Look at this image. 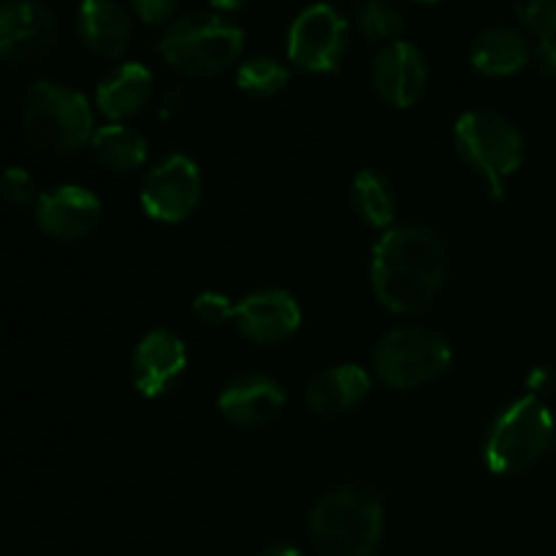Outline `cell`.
Wrapping results in <instances>:
<instances>
[{
    "label": "cell",
    "instance_id": "ffe728a7",
    "mask_svg": "<svg viewBox=\"0 0 556 556\" xmlns=\"http://www.w3.org/2000/svg\"><path fill=\"white\" fill-rule=\"evenodd\" d=\"M351 206L358 220L372 228L391 226L396 212V195L389 177H383L375 168H364L356 174L351 185Z\"/></svg>",
    "mask_w": 556,
    "mask_h": 556
},
{
    "label": "cell",
    "instance_id": "7402d4cb",
    "mask_svg": "<svg viewBox=\"0 0 556 556\" xmlns=\"http://www.w3.org/2000/svg\"><path fill=\"white\" fill-rule=\"evenodd\" d=\"M353 14H356L358 33L367 43L400 41L405 30V20L394 0H356Z\"/></svg>",
    "mask_w": 556,
    "mask_h": 556
},
{
    "label": "cell",
    "instance_id": "d4e9b609",
    "mask_svg": "<svg viewBox=\"0 0 556 556\" xmlns=\"http://www.w3.org/2000/svg\"><path fill=\"white\" fill-rule=\"evenodd\" d=\"M193 315L206 326H217L237 315V304L217 291H204L193 299Z\"/></svg>",
    "mask_w": 556,
    "mask_h": 556
},
{
    "label": "cell",
    "instance_id": "8fae6325",
    "mask_svg": "<svg viewBox=\"0 0 556 556\" xmlns=\"http://www.w3.org/2000/svg\"><path fill=\"white\" fill-rule=\"evenodd\" d=\"M429 81V65L421 49L410 41H391L375 54L372 85L380 101L407 109L418 103Z\"/></svg>",
    "mask_w": 556,
    "mask_h": 556
},
{
    "label": "cell",
    "instance_id": "6da1fadb",
    "mask_svg": "<svg viewBox=\"0 0 556 556\" xmlns=\"http://www.w3.org/2000/svg\"><path fill=\"white\" fill-rule=\"evenodd\" d=\"M448 253L440 237L421 226L391 228L375 242L369 277L378 302L396 315L424 313L443 291Z\"/></svg>",
    "mask_w": 556,
    "mask_h": 556
},
{
    "label": "cell",
    "instance_id": "603a6c76",
    "mask_svg": "<svg viewBox=\"0 0 556 556\" xmlns=\"http://www.w3.org/2000/svg\"><path fill=\"white\" fill-rule=\"evenodd\" d=\"M291 79L288 65L282 60L271 58V54H255V58L244 60L237 71L239 90L248 92L250 98H271L282 90Z\"/></svg>",
    "mask_w": 556,
    "mask_h": 556
},
{
    "label": "cell",
    "instance_id": "7a4b0ae2",
    "mask_svg": "<svg viewBox=\"0 0 556 556\" xmlns=\"http://www.w3.org/2000/svg\"><path fill=\"white\" fill-rule=\"evenodd\" d=\"M309 541L320 556H375L383 541V505L358 486L331 489L309 514Z\"/></svg>",
    "mask_w": 556,
    "mask_h": 556
},
{
    "label": "cell",
    "instance_id": "cb8c5ba5",
    "mask_svg": "<svg viewBox=\"0 0 556 556\" xmlns=\"http://www.w3.org/2000/svg\"><path fill=\"white\" fill-rule=\"evenodd\" d=\"M514 11L538 38H556V0H514Z\"/></svg>",
    "mask_w": 556,
    "mask_h": 556
},
{
    "label": "cell",
    "instance_id": "ba28073f",
    "mask_svg": "<svg viewBox=\"0 0 556 556\" xmlns=\"http://www.w3.org/2000/svg\"><path fill=\"white\" fill-rule=\"evenodd\" d=\"M351 43L348 20L329 3H313L296 14L288 30V60L307 74H334Z\"/></svg>",
    "mask_w": 556,
    "mask_h": 556
},
{
    "label": "cell",
    "instance_id": "4316f807",
    "mask_svg": "<svg viewBox=\"0 0 556 556\" xmlns=\"http://www.w3.org/2000/svg\"><path fill=\"white\" fill-rule=\"evenodd\" d=\"M130 11L147 25H163L174 16L179 0H128Z\"/></svg>",
    "mask_w": 556,
    "mask_h": 556
},
{
    "label": "cell",
    "instance_id": "e0dca14e",
    "mask_svg": "<svg viewBox=\"0 0 556 556\" xmlns=\"http://www.w3.org/2000/svg\"><path fill=\"white\" fill-rule=\"evenodd\" d=\"M372 380L358 364H337L315 375L307 386V405L318 416H340L367 400Z\"/></svg>",
    "mask_w": 556,
    "mask_h": 556
},
{
    "label": "cell",
    "instance_id": "8992f818",
    "mask_svg": "<svg viewBox=\"0 0 556 556\" xmlns=\"http://www.w3.org/2000/svg\"><path fill=\"white\" fill-rule=\"evenodd\" d=\"M456 152L472 172L483 174L489 182V193L494 199H503L505 179L514 177L525 163V139L516 130L514 123L497 112L462 114L454 125Z\"/></svg>",
    "mask_w": 556,
    "mask_h": 556
},
{
    "label": "cell",
    "instance_id": "277c9868",
    "mask_svg": "<svg viewBox=\"0 0 556 556\" xmlns=\"http://www.w3.org/2000/svg\"><path fill=\"white\" fill-rule=\"evenodd\" d=\"M554 443V416L541 396L530 394L510 402L489 427L486 467L494 476H516L530 470Z\"/></svg>",
    "mask_w": 556,
    "mask_h": 556
},
{
    "label": "cell",
    "instance_id": "d6986e66",
    "mask_svg": "<svg viewBox=\"0 0 556 556\" xmlns=\"http://www.w3.org/2000/svg\"><path fill=\"white\" fill-rule=\"evenodd\" d=\"M152 96V74L141 63H123L109 71L96 90L103 117L125 119L139 114Z\"/></svg>",
    "mask_w": 556,
    "mask_h": 556
},
{
    "label": "cell",
    "instance_id": "d6a6232c",
    "mask_svg": "<svg viewBox=\"0 0 556 556\" xmlns=\"http://www.w3.org/2000/svg\"><path fill=\"white\" fill-rule=\"evenodd\" d=\"M416 3H440V0H416Z\"/></svg>",
    "mask_w": 556,
    "mask_h": 556
},
{
    "label": "cell",
    "instance_id": "9c48e42d",
    "mask_svg": "<svg viewBox=\"0 0 556 556\" xmlns=\"http://www.w3.org/2000/svg\"><path fill=\"white\" fill-rule=\"evenodd\" d=\"M58 16L41 0H5L0 9V54L11 65H36L54 52Z\"/></svg>",
    "mask_w": 556,
    "mask_h": 556
},
{
    "label": "cell",
    "instance_id": "52a82bcc",
    "mask_svg": "<svg viewBox=\"0 0 556 556\" xmlns=\"http://www.w3.org/2000/svg\"><path fill=\"white\" fill-rule=\"evenodd\" d=\"M372 367L391 389H416L451 367V345L438 331L402 326L375 345Z\"/></svg>",
    "mask_w": 556,
    "mask_h": 556
},
{
    "label": "cell",
    "instance_id": "4fadbf2b",
    "mask_svg": "<svg viewBox=\"0 0 556 556\" xmlns=\"http://www.w3.org/2000/svg\"><path fill=\"white\" fill-rule=\"evenodd\" d=\"M103 206L92 190L81 185H60L43 190L36 201V223L43 233L60 242L87 237L101 223Z\"/></svg>",
    "mask_w": 556,
    "mask_h": 556
},
{
    "label": "cell",
    "instance_id": "f546056e",
    "mask_svg": "<svg viewBox=\"0 0 556 556\" xmlns=\"http://www.w3.org/2000/svg\"><path fill=\"white\" fill-rule=\"evenodd\" d=\"M258 556H304L296 546H286V543H277V546L264 548Z\"/></svg>",
    "mask_w": 556,
    "mask_h": 556
},
{
    "label": "cell",
    "instance_id": "7c38bea8",
    "mask_svg": "<svg viewBox=\"0 0 556 556\" xmlns=\"http://www.w3.org/2000/svg\"><path fill=\"white\" fill-rule=\"evenodd\" d=\"M188 367V351L185 342L174 331L155 329L136 345L134 362H130V378L136 391L147 400L166 396Z\"/></svg>",
    "mask_w": 556,
    "mask_h": 556
},
{
    "label": "cell",
    "instance_id": "1f68e13d",
    "mask_svg": "<svg viewBox=\"0 0 556 556\" xmlns=\"http://www.w3.org/2000/svg\"><path fill=\"white\" fill-rule=\"evenodd\" d=\"M177 103H179V92H168L166 103H163V117H168V114H172V109H177Z\"/></svg>",
    "mask_w": 556,
    "mask_h": 556
},
{
    "label": "cell",
    "instance_id": "5bb4252c",
    "mask_svg": "<svg viewBox=\"0 0 556 556\" xmlns=\"http://www.w3.org/2000/svg\"><path fill=\"white\" fill-rule=\"evenodd\" d=\"M237 329L242 337L258 345H277L286 342L288 337L296 334L302 326V309L299 302L288 291L271 288V291H258L244 296L237 304Z\"/></svg>",
    "mask_w": 556,
    "mask_h": 556
},
{
    "label": "cell",
    "instance_id": "9a60e30c",
    "mask_svg": "<svg viewBox=\"0 0 556 556\" xmlns=\"http://www.w3.org/2000/svg\"><path fill=\"white\" fill-rule=\"evenodd\" d=\"M286 405L280 383L266 375H239L223 389L217 407L237 427H264Z\"/></svg>",
    "mask_w": 556,
    "mask_h": 556
},
{
    "label": "cell",
    "instance_id": "836d02e7",
    "mask_svg": "<svg viewBox=\"0 0 556 556\" xmlns=\"http://www.w3.org/2000/svg\"><path fill=\"white\" fill-rule=\"evenodd\" d=\"M81 3H85V0H81Z\"/></svg>",
    "mask_w": 556,
    "mask_h": 556
},
{
    "label": "cell",
    "instance_id": "5b68a950",
    "mask_svg": "<svg viewBox=\"0 0 556 556\" xmlns=\"http://www.w3.org/2000/svg\"><path fill=\"white\" fill-rule=\"evenodd\" d=\"M22 125L38 147L60 155L81 150L96 136L87 98L58 81H36L27 87L22 101Z\"/></svg>",
    "mask_w": 556,
    "mask_h": 556
},
{
    "label": "cell",
    "instance_id": "ac0fdd59",
    "mask_svg": "<svg viewBox=\"0 0 556 556\" xmlns=\"http://www.w3.org/2000/svg\"><path fill=\"white\" fill-rule=\"evenodd\" d=\"M470 63L483 76H514L532 63V47L516 27H486L472 41Z\"/></svg>",
    "mask_w": 556,
    "mask_h": 556
},
{
    "label": "cell",
    "instance_id": "3957f363",
    "mask_svg": "<svg viewBox=\"0 0 556 556\" xmlns=\"http://www.w3.org/2000/svg\"><path fill=\"white\" fill-rule=\"evenodd\" d=\"M244 49V30L223 14H188L166 27L157 41L163 63L185 76H217L231 68Z\"/></svg>",
    "mask_w": 556,
    "mask_h": 556
},
{
    "label": "cell",
    "instance_id": "44dd1931",
    "mask_svg": "<svg viewBox=\"0 0 556 556\" xmlns=\"http://www.w3.org/2000/svg\"><path fill=\"white\" fill-rule=\"evenodd\" d=\"M92 152H96L98 161L103 163L112 172H134V168L144 166L147 161V139L134 128H125V125H103L92 136Z\"/></svg>",
    "mask_w": 556,
    "mask_h": 556
},
{
    "label": "cell",
    "instance_id": "4dcf8cb0",
    "mask_svg": "<svg viewBox=\"0 0 556 556\" xmlns=\"http://www.w3.org/2000/svg\"><path fill=\"white\" fill-rule=\"evenodd\" d=\"M206 3L217 11H239L248 0H206Z\"/></svg>",
    "mask_w": 556,
    "mask_h": 556
},
{
    "label": "cell",
    "instance_id": "30bf717a",
    "mask_svg": "<svg viewBox=\"0 0 556 556\" xmlns=\"http://www.w3.org/2000/svg\"><path fill=\"white\" fill-rule=\"evenodd\" d=\"M201 199V172L188 155H166L141 182V206L152 220L182 223Z\"/></svg>",
    "mask_w": 556,
    "mask_h": 556
},
{
    "label": "cell",
    "instance_id": "484cf974",
    "mask_svg": "<svg viewBox=\"0 0 556 556\" xmlns=\"http://www.w3.org/2000/svg\"><path fill=\"white\" fill-rule=\"evenodd\" d=\"M3 195L9 204H16V206H25V204H33V201H38V188H36V179L30 177V174L25 172V168H5L3 174Z\"/></svg>",
    "mask_w": 556,
    "mask_h": 556
},
{
    "label": "cell",
    "instance_id": "f1b7e54d",
    "mask_svg": "<svg viewBox=\"0 0 556 556\" xmlns=\"http://www.w3.org/2000/svg\"><path fill=\"white\" fill-rule=\"evenodd\" d=\"M548 386H552V372H548L546 367H538L535 372L530 375V389L532 394H541V391H548Z\"/></svg>",
    "mask_w": 556,
    "mask_h": 556
},
{
    "label": "cell",
    "instance_id": "2e32d148",
    "mask_svg": "<svg viewBox=\"0 0 556 556\" xmlns=\"http://www.w3.org/2000/svg\"><path fill=\"white\" fill-rule=\"evenodd\" d=\"M76 36L101 58H123L134 43V22L114 0H85L76 14Z\"/></svg>",
    "mask_w": 556,
    "mask_h": 556
},
{
    "label": "cell",
    "instance_id": "83f0119b",
    "mask_svg": "<svg viewBox=\"0 0 556 556\" xmlns=\"http://www.w3.org/2000/svg\"><path fill=\"white\" fill-rule=\"evenodd\" d=\"M532 65L543 76H556V38H538L532 47Z\"/></svg>",
    "mask_w": 556,
    "mask_h": 556
}]
</instances>
